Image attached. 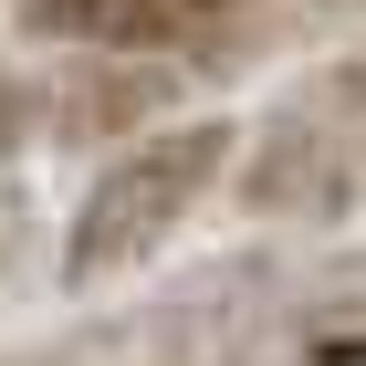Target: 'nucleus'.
Wrapping results in <instances>:
<instances>
[{
    "label": "nucleus",
    "mask_w": 366,
    "mask_h": 366,
    "mask_svg": "<svg viewBox=\"0 0 366 366\" xmlns=\"http://www.w3.org/2000/svg\"><path fill=\"white\" fill-rule=\"evenodd\" d=\"M230 157H241V126H230V115H168V126H147V137L115 147L105 168H94V189L74 199L53 272L74 282V293H94V282L157 262L178 230L209 209V189L230 178Z\"/></svg>",
    "instance_id": "f257e3e1"
},
{
    "label": "nucleus",
    "mask_w": 366,
    "mask_h": 366,
    "mask_svg": "<svg viewBox=\"0 0 366 366\" xmlns=\"http://www.w3.org/2000/svg\"><path fill=\"white\" fill-rule=\"evenodd\" d=\"M21 31L53 53H126V63H209L262 31V0H21Z\"/></svg>",
    "instance_id": "f03ea898"
},
{
    "label": "nucleus",
    "mask_w": 366,
    "mask_h": 366,
    "mask_svg": "<svg viewBox=\"0 0 366 366\" xmlns=\"http://www.w3.org/2000/svg\"><path fill=\"white\" fill-rule=\"evenodd\" d=\"M0 262H11V220H0Z\"/></svg>",
    "instance_id": "0eeeda50"
},
{
    "label": "nucleus",
    "mask_w": 366,
    "mask_h": 366,
    "mask_svg": "<svg viewBox=\"0 0 366 366\" xmlns=\"http://www.w3.org/2000/svg\"><path fill=\"white\" fill-rule=\"evenodd\" d=\"M168 94H178V63H126V53H63L53 84L31 94V115L53 126L63 147H137L147 126H168Z\"/></svg>",
    "instance_id": "20e7f679"
},
{
    "label": "nucleus",
    "mask_w": 366,
    "mask_h": 366,
    "mask_svg": "<svg viewBox=\"0 0 366 366\" xmlns=\"http://www.w3.org/2000/svg\"><path fill=\"white\" fill-rule=\"evenodd\" d=\"M230 168H241V199H252L262 220H335L345 199H356V178H366V147L335 137L314 105H304V115L282 105L272 126H262V147L241 137Z\"/></svg>",
    "instance_id": "7ed1b4c3"
},
{
    "label": "nucleus",
    "mask_w": 366,
    "mask_h": 366,
    "mask_svg": "<svg viewBox=\"0 0 366 366\" xmlns=\"http://www.w3.org/2000/svg\"><path fill=\"white\" fill-rule=\"evenodd\" d=\"M314 115H356V126H366V63H345V74H325V94H314Z\"/></svg>",
    "instance_id": "423d86ee"
},
{
    "label": "nucleus",
    "mask_w": 366,
    "mask_h": 366,
    "mask_svg": "<svg viewBox=\"0 0 366 366\" xmlns=\"http://www.w3.org/2000/svg\"><path fill=\"white\" fill-rule=\"evenodd\" d=\"M31 126H42V115H31V74L0 53V168H11V157L31 147Z\"/></svg>",
    "instance_id": "39448f33"
}]
</instances>
